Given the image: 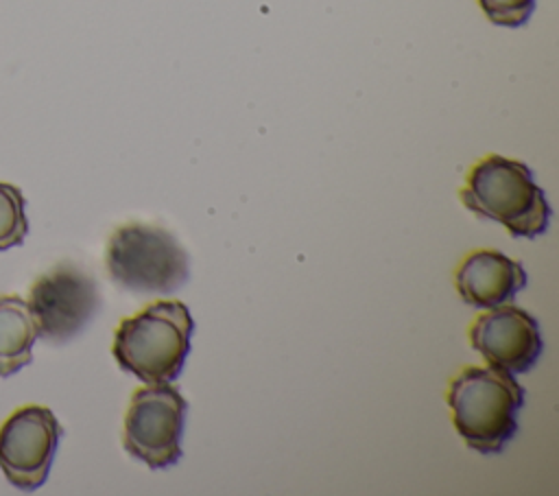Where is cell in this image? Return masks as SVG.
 <instances>
[{"label": "cell", "instance_id": "obj_1", "mask_svg": "<svg viewBox=\"0 0 559 496\" xmlns=\"http://www.w3.org/2000/svg\"><path fill=\"white\" fill-rule=\"evenodd\" d=\"M526 391L513 374L498 367H465L448 385L445 402L465 446L500 454L518 435Z\"/></svg>", "mask_w": 559, "mask_h": 496}, {"label": "cell", "instance_id": "obj_9", "mask_svg": "<svg viewBox=\"0 0 559 496\" xmlns=\"http://www.w3.org/2000/svg\"><path fill=\"white\" fill-rule=\"evenodd\" d=\"M528 275L522 262L496 249H476L467 253L454 271V284L472 308H496L511 304L526 286Z\"/></svg>", "mask_w": 559, "mask_h": 496}, {"label": "cell", "instance_id": "obj_4", "mask_svg": "<svg viewBox=\"0 0 559 496\" xmlns=\"http://www.w3.org/2000/svg\"><path fill=\"white\" fill-rule=\"evenodd\" d=\"M109 277L131 293H173L190 275V258L177 236L162 225L131 221L107 240Z\"/></svg>", "mask_w": 559, "mask_h": 496}, {"label": "cell", "instance_id": "obj_5", "mask_svg": "<svg viewBox=\"0 0 559 496\" xmlns=\"http://www.w3.org/2000/svg\"><path fill=\"white\" fill-rule=\"evenodd\" d=\"M188 400L170 382L133 391L122 428L124 450L151 470H166L181 459Z\"/></svg>", "mask_w": 559, "mask_h": 496}, {"label": "cell", "instance_id": "obj_12", "mask_svg": "<svg viewBox=\"0 0 559 496\" xmlns=\"http://www.w3.org/2000/svg\"><path fill=\"white\" fill-rule=\"evenodd\" d=\"M478 4L489 22L507 28H518L531 20L537 0H478Z\"/></svg>", "mask_w": 559, "mask_h": 496}, {"label": "cell", "instance_id": "obj_6", "mask_svg": "<svg viewBox=\"0 0 559 496\" xmlns=\"http://www.w3.org/2000/svg\"><path fill=\"white\" fill-rule=\"evenodd\" d=\"M26 302L39 336L50 343H66L96 317L100 293L90 271L63 260L31 284Z\"/></svg>", "mask_w": 559, "mask_h": 496}, {"label": "cell", "instance_id": "obj_8", "mask_svg": "<svg viewBox=\"0 0 559 496\" xmlns=\"http://www.w3.org/2000/svg\"><path fill=\"white\" fill-rule=\"evenodd\" d=\"M469 343L483 358L509 374L531 371L544 350L539 321L524 308L502 304L480 312L469 330Z\"/></svg>", "mask_w": 559, "mask_h": 496}, {"label": "cell", "instance_id": "obj_2", "mask_svg": "<svg viewBox=\"0 0 559 496\" xmlns=\"http://www.w3.org/2000/svg\"><path fill=\"white\" fill-rule=\"evenodd\" d=\"M459 199L478 219L500 223L513 238L533 240L548 232L552 208L533 170L518 160L489 153L476 162Z\"/></svg>", "mask_w": 559, "mask_h": 496}, {"label": "cell", "instance_id": "obj_7", "mask_svg": "<svg viewBox=\"0 0 559 496\" xmlns=\"http://www.w3.org/2000/svg\"><path fill=\"white\" fill-rule=\"evenodd\" d=\"M57 415L41 404L15 409L0 426V470L20 492H35L50 474L61 439Z\"/></svg>", "mask_w": 559, "mask_h": 496}, {"label": "cell", "instance_id": "obj_10", "mask_svg": "<svg viewBox=\"0 0 559 496\" xmlns=\"http://www.w3.org/2000/svg\"><path fill=\"white\" fill-rule=\"evenodd\" d=\"M39 339L28 302L20 295H0V378H9L33 361Z\"/></svg>", "mask_w": 559, "mask_h": 496}, {"label": "cell", "instance_id": "obj_11", "mask_svg": "<svg viewBox=\"0 0 559 496\" xmlns=\"http://www.w3.org/2000/svg\"><path fill=\"white\" fill-rule=\"evenodd\" d=\"M26 234V199L17 186L0 181V251L22 245Z\"/></svg>", "mask_w": 559, "mask_h": 496}, {"label": "cell", "instance_id": "obj_3", "mask_svg": "<svg viewBox=\"0 0 559 496\" xmlns=\"http://www.w3.org/2000/svg\"><path fill=\"white\" fill-rule=\"evenodd\" d=\"M192 332L188 306L179 299H159L118 323L111 354L120 369L144 385L173 382L188 358Z\"/></svg>", "mask_w": 559, "mask_h": 496}]
</instances>
